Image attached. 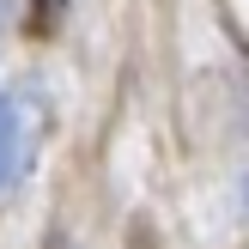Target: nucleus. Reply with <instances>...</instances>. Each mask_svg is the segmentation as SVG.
I'll list each match as a JSON object with an SVG mask.
<instances>
[{
	"instance_id": "obj_1",
	"label": "nucleus",
	"mask_w": 249,
	"mask_h": 249,
	"mask_svg": "<svg viewBox=\"0 0 249 249\" xmlns=\"http://www.w3.org/2000/svg\"><path fill=\"white\" fill-rule=\"evenodd\" d=\"M18 152H24V134H18V109L0 97V189L12 182V170H18Z\"/></svg>"
},
{
	"instance_id": "obj_2",
	"label": "nucleus",
	"mask_w": 249,
	"mask_h": 249,
	"mask_svg": "<svg viewBox=\"0 0 249 249\" xmlns=\"http://www.w3.org/2000/svg\"><path fill=\"white\" fill-rule=\"evenodd\" d=\"M61 6H67V0H31V18H24L31 36H49V31H55V24H61Z\"/></svg>"
}]
</instances>
